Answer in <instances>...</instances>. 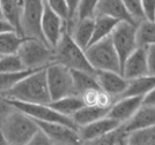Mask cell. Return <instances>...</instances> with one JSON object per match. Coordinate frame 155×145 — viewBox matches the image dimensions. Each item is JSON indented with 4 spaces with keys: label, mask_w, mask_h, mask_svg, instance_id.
<instances>
[{
    "label": "cell",
    "mask_w": 155,
    "mask_h": 145,
    "mask_svg": "<svg viewBox=\"0 0 155 145\" xmlns=\"http://www.w3.org/2000/svg\"><path fill=\"white\" fill-rule=\"evenodd\" d=\"M108 113H109L108 108L100 107L97 105H84L80 109H78L77 112L73 114L72 119L79 129L80 127L89 125L101 118L107 116Z\"/></svg>",
    "instance_id": "obj_19"
},
{
    "label": "cell",
    "mask_w": 155,
    "mask_h": 145,
    "mask_svg": "<svg viewBox=\"0 0 155 145\" xmlns=\"http://www.w3.org/2000/svg\"><path fill=\"white\" fill-rule=\"evenodd\" d=\"M142 102L155 105V87L149 91V93H147V95L143 97V101Z\"/></svg>",
    "instance_id": "obj_41"
},
{
    "label": "cell",
    "mask_w": 155,
    "mask_h": 145,
    "mask_svg": "<svg viewBox=\"0 0 155 145\" xmlns=\"http://www.w3.org/2000/svg\"><path fill=\"white\" fill-rule=\"evenodd\" d=\"M95 24H94V33L91 38V44H94L98 40L103 39V38L111 36V33L114 31V29L116 28V25L120 22L119 20L110 17V16H95Z\"/></svg>",
    "instance_id": "obj_24"
},
{
    "label": "cell",
    "mask_w": 155,
    "mask_h": 145,
    "mask_svg": "<svg viewBox=\"0 0 155 145\" xmlns=\"http://www.w3.org/2000/svg\"><path fill=\"white\" fill-rule=\"evenodd\" d=\"M114 102H115V97L111 96L110 93H108V92H105L102 89H100L98 95H97V106L110 109V107L112 106Z\"/></svg>",
    "instance_id": "obj_34"
},
{
    "label": "cell",
    "mask_w": 155,
    "mask_h": 145,
    "mask_svg": "<svg viewBox=\"0 0 155 145\" xmlns=\"http://www.w3.org/2000/svg\"><path fill=\"white\" fill-rule=\"evenodd\" d=\"M45 68H39L23 77L12 89L1 95L8 99L34 102V104H50L51 96L46 81Z\"/></svg>",
    "instance_id": "obj_1"
},
{
    "label": "cell",
    "mask_w": 155,
    "mask_h": 145,
    "mask_svg": "<svg viewBox=\"0 0 155 145\" xmlns=\"http://www.w3.org/2000/svg\"><path fill=\"white\" fill-rule=\"evenodd\" d=\"M45 1L52 11L57 13L67 24L70 21V7L67 0H45Z\"/></svg>",
    "instance_id": "obj_32"
},
{
    "label": "cell",
    "mask_w": 155,
    "mask_h": 145,
    "mask_svg": "<svg viewBox=\"0 0 155 145\" xmlns=\"http://www.w3.org/2000/svg\"><path fill=\"white\" fill-rule=\"evenodd\" d=\"M79 1L80 0H67L68 7H70V21L66 24V30L67 31L71 30L72 25L74 24V22H75V14H77V8L78 5H79Z\"/></svg>",
    "instance_id": "obj_39"
},
{
    "label": "cell",
    "mask_w": 155,
    "mask_h": 145,
    "mask_svg": "<svg viewBox=\"0 0 155 145\" xmlns=\"http://www.w3.org/2000/svg\"><path fill=\"white\" fill-rule=\"evenodd\" d=\"M110 16L119 21H126V22H131L138 24L136 20L132 17V15L126 9L125 5L123 4L122 0H98L95 8V16Z\"/></svg>",
    "instance_id": "obj_16"
},
{
    "label": "cell",
    "mask_w": 155,
    "mask_h": 145,
    "mask_svg": "<svg viewBox=\"0 0 155 145\" xmlns=\"http://www.w3.org/2000/svg\"><path fill=\"white\" fill-rule=\"evenodd\" d=\"M18 54L26 69H39L54 62V53L51 46L38 38L25 37Z\"/></svg>",
    "instance_id": "obj_4"
},
{
    "label": "cell",
    "mask_w": 155,
    "mask_h": 145,
    "mask_svg": "<svg viewBox=\"0 0 155 145\" xmlns=\"http://www.w3.org/2000/svg\"><path fill=\"white\" fill-rule=\"evenodd\" d=\"M86 55L91 67L96 70H114L120 73L119 58L114 46L111 36L103 38L94 44H91L86 50Z\"/></svg>",
    "instance_id": "obj_5"
},
{
    "label": "cell",
    "mask_w": 155,
    "mask_h": 145,
    "mask_svg": "<svg viewBox=\"0 0 155 145\" xmlns=\"http://www.w3.org/2000/svg\"><path fill=\"white\" fill-rule=\"evenodd\" d=\"M38 127L50 137L52 144L74 145L80 144L82 140L78 129L67 126L60 122H46V121L35 120Z\"/></svg>",
    "instance_id": "obj_11"
},
{
    "label": "cell",
    "mask_w": 155,
    "mask_h": 145,
    "mask_svg": "<svg viewBox=\"0 0 155 145\" xmlns=\"http://www.w3.org/2000/svg\"><path fill=\"white\" fill-rule=\"evenodd\" d=\"M11 30H15L12 25L9 24L5 19L0 17V32H5V31H11ZM16 31V30H15Z\"/></svg>",
    "instance_id": "obj_42"
},
{
    "label": "cell",
    "mask_w": 155,
    "mask_h": 145,
    "mask_svg": "<svg viewBox=\"0 0 155 145\" xmlns=\"http://www.w3.org/2000/svg\"><path fill=\"white\" fill-rule=\"evenodd\" d=\"M95 76H96L100 88L111 96H114L115 99L123 93L129 84V80H126L119 71L96 70Z\"/></svg>",
    "instance_id": "obj_14"
},
{
    "label": "cell",
    "mask_w": 155,
    "mask_h": 145,
    "mask_svg": "<svg viewBox=\"0 0 155 145\" xmlns=\"http://www.w3.org/2000/svg\"><path fill=\"white\" fill-rule=\"evenodd\" d=\"M49 105L60 114L72 118L73 114L75 113L78 109H80L84 106V102L80 96L71 95L56 99V100H51V102Z\"/></svg>",
    "instance_id": "obj_22"
},
{
    "label": "cell",
    "mask_w": 155,
    "mask_h": 145,
    "mask_svg": "<svg viewBox=\"0 0 155 145\" xmlns=\"http://www.w3.org/2000/svg\"><path fill=\"white\" fill-rule=\"evenodd\" d=\"M65 29L66 22L54 11H52L44 0V9L41 17V30L46 44L53 49L58 44Z\"/></svg>",
    "instance_id": "obj_10"
},
{
    "label": "cell",
    "mask_w": 155,
    "mask_h": 145,
    "mask_svg": "<svg viewBox=\"0 0 155 145\" xmlns=\"http://www.w3.org/2000/svg\"><path fill=\"white\" fill-rule=\"evenodd\" d=\"M36 121L18 108L0 122V129L4 133L8 145L29 144L32 135L38 130Z\"/></svg>",
    "instance_id": "obj_2"
},
{
    "label": "cell",
    "mask_w": 155,
    "mask_h": 145,
    "mask_svg": "<svg viewBox=\"0 0 155 145\" xmlns=\"http://www.w3.org/2000/svg\"><path fill=\"white\" fill-rule=\"evenodd\" d=\"M0 145H8L6 137H5L4 133L1 131V129H0Z\"/></svg>",
    "instance_id": "obj_43"
},
{
    "label": "cell",
    "mask_w": 155,
    "mask_h": 145,
    "mask_svg": "<svg viewBox=\"0 0 155 145\" xmlns=\"http://www.w3.org/2000/svg\"><path fill=\"white\" fill-rule=\"evenodd\" d=\"M22 8V30L25 37L38 38L46 43L41 30L44 0H20Z\"/></svg>",
    "instance_id": "obj_9"
},
{
    "label": "cell",
    "mask_w": 155,
    "mask_h": 145,
    "mask_svg": "<svg viewBox=\"0 0 155 145\" xmlns=\"http://www.w3.org/2000/svg\"><path fill=\"white\" fill-rule=\"evenodd\" d=\"M8 101L15 108L31 116L34 120L46 121V122H60V123H64V125L78 129L77 125L74 123L72 118L60 114L54 108H52L49 104H34V102H25V101L14 100V99H8Z\"/></svg>",
    "instance_id": "obj_8"
},
{
    "label": "cell",
    "mask_w": 155,
    "mask_h": 145,
    "mask_svg": "<svg viewBox=\"0 0 155 145\" xmlns=\"http://www.w3.org/2000/svg\"><path fill=\"white\" fill-rule=\"evenodd\" d=\"M130 145H155V126L131 131L127 135Z\"/></svg>",
    "instance_id": "obj_27"
},
{
    "label": "cell",
    "mask_w": 155,
    "mask_h": 145,
    "mask_svg": "<svg viewBox=\"0 0 155 145\" xmlns=\"http://www.w3.org/2000/svg\"><path fill=\"white\" fill-rule=\"evenodd\" d=\"M2 17L13 27L20 35H23L22 30V8L20 0H1Z\"/></svg>",
    "instance_id": "obj_20"
},
{
    "label": "cell",
    "mask_w": 155,
    "mask_h": 145,
    "mask_svg": "<svg viewBox=\"0 0 155 145\" xmlns=\"http://www.w3.org/2000/svg\"><path fill=\"white\" fill-rule=\"evenodd\" d=\"M23 36L15 30L0 32V55L18 53Z\"/></svg>",
    "instance_id": "obj_26"
},
{
    "label": "cell",
    "mask_w": 155,
    "mask_h": 145,
    "mask_svg": "<svg viewBox=\"0 0 155 145\" xmlns=\"http://www.w3.org/2000/svg\"><path fill=\"white\" fill-rule=\"evenodd\" d=\"M122 125H123L122 122H119L116 119L107 115L104 118H101L98 120L91 122L89 125L80 127L78 129V131H79L80 138H81L82 142L91 144L93 140H95V139L104 136L105 134L115 130L116 128H118Z\"/></svg>",
    "instance_id": "obj_12"
},
{
    "label": "cell",
    "mask_w": 155,
    "mask_h": 145,
    "mask_svg": "<svg viewBox=\"0 0 155 145\" xmlns=\"http://www.w3.org/2000/svg\"><path fill=\"white\" fill-rule=\"evenodd\" d=\"M142 101H143V98L137 97V96H127V97L117 98L115 99L112 106L110 107L108 115L122 123H125L136 113L137 109L140 107Z\"/></svg>",
    "instance_id": "obj_15"
},
{
    "label": "cell",
    "mask_w": 155,
    "mask_h": 145,
    "mask_svg": "<svg viewBox=\"0 0 155 145\" xmlns=\"http://www.w3.org/2000/svg\"><path fill=\"white\" fill-rule=\"evenodd\" d=\"M45 71L51 100L75 95L72 71L70 68L58 62H52L46 66Z\"/></svg>",
    "instance_id": "obj_6"
},
{
    "label": "cell",
    "mask_w": 155,
    "mask_h": 145,
    "mask_svg": "<svg viewBox=\"0 0 155 145\" xmlns=\"http://www.w3.org/2000/svg\"><path fill=\"white\" fill-rule=\"evenodd\" d=\"M143 16L146 20H155V0H140Z\"/></svg>",
    "instance_id": "obj_36"
},
{
    "label": "cell",
    "mask_w": 155,
    "mask_h": 145,
    "mask_svg": "<svg viewBox=\"0 0 155 145\" xmlns=\"http://www.w3.org/2000/svg\"><path fill=\"white\" fill-rule=\"evenodd\" d=\"M123 125L127 133L155 126V105L142 102L131 119Z\"/></svg>",
    "instance_id": "obj_17"
},
{
    "label": "cell",
    "mask_w": 155,
    "mask_h": 145,
    "mask_svg": "<svg viewBox=\"0 0 155 145\" xmlns=\"http://www.w3.org/2000/svg\"><path fill=\"white\" fill-rule=\"evenodd\" d=\"M98 91H100V89H91L80 96L84 100V105H96Z\"/></svg>",
    "instance_id": "obj_38"
},
{
    "label": "cell",
    "mask_w": 155,
    "mask_h": 145,
    "mask_svg": "<svg viewBox=\"0 0 155 145\" xmlns=\"http://www.w3.org/2000/svg\"><path fill=\"white\" fill-rule=\"evenodd\" d=\"M36 69H27L19 73H1L0 71V96L12 89L16 83L21 81L23 77L29 75L31 71Z\"/></svg>",
    "instance_id": "obj_30"
},
{
    "label": "cell",
    "mask_w": 155,
    "mask_h": 145,
    "mask_svg": "<svg viewBox=\"0 0 155 145\" xmlns=\"http://www.w3.org/2000/svg\"><path fill=\"white\" fill-rule=\"evenodd\" d=\"M120 74L126 80H132L139 76L148 75V61H147V49L138 46L130 57L125 60Z\"/></svg>",
    "instance_id": "obj_13"
},
{
    "label": "cell",
    "mask_w": 155,
    "mask_h": 145,
    "mask_svg": "<svg viewBox=\"0 0 155 145\" xmlns=\"http://www.w3.org/2000/svg\"><path fill=\"white\" fill-rule=\"evenodd\" d=\"M0 17H2V11H1V0H0ZM4 19V17H2Z\"/></svg>",
    "instance_id": "obj_44"
},
{
    "label": "cell",
    "mask_w": 155,
    "mask_h": 145,
    "mask_svg": "<svg viewBox=\"0 0 155 145\" xmlns=\"http://www.w3.org/2000/svg\"><path fill=\"white\" fill-rule=\"evenodd\" d=\"M155 87V76L154 75H145L139 76L136 78L129 80L127 88L124 91L122 95L117 98L120 97H127V96H137V97H145L149 93V91ZM116 98V99H117Z\"/></svg>",
    "instance_id": "obj_21"
},
{
    "label": "cell",
    "mask_w": 155,
    "mask_h": 145,
    "mask_svg": "<svg viewBox=\"0 0 155 145\" xmlns=\"http://www.w3.org/2000/svg\"><path fill=\"white\" fill-rule=\"evenodd\" d=\"M122 1H123V4L126 7V9L129 11V13L132 15V17L136 20L137 23H139L140 21L145 20L140 0H122Z\"/></svg>",
    "instance_id": "obj_33"
},
{
    "label": "cell",
    "mask_w": 155,
    "mask_h": 145,
    "mask_svg": "<svg viewBox=\"0 0 155 145\" xmlns=\"http://www.w3.org/2000/svg\"><path fill=\"white\" fill-rule=\"evenodd\" d=\"M97 2L98 0H80L77 8L75 21L86 17H94Z\"/></svg>",
    "instance_id": "obj_31"
},
{
    "label": "cell",
    "mask_w": 155,
    "mask_h": 145,
    "mask_svg": "<svg viewBox=\"0 0 155 145\" xmlns=\"http://www.w3.org/2000/svg\"><path fill=\"white\" fill-rule=\"evenodd\" d=\"M147 49V61H148V71L150 75L155 76V44L149 45Z\"/></svg>",
    "instance_id": "obj_40"
},
{
    "label": "cell",
    "mask_w": 155,
    "mask_h": 145,
    "mask_svg": "<svg viewBox=\"0 0 155 145\" xmlns=\"http://www.w3.org/2000/svg\"><path fill=\"white\" fill-rule=\"evenodd\" d=\"M111 39L120 62V70L125 60L138 47L137 43V24L120 21L111 33Z\"/></svg>",
    "instance_id": "obj_7"
},
{
    "label": "cell",
    "mask_w": 155,
    "mask_h": 145,
    "mask_svg": "<svg viewBox=\"0 0 155 145\" xmlns=\"http://www.w3.org/2000/svg\"><path fill=\"white\" fill-rule=\"evenodd\" d=\"M71 71L73 83H74L75 95L81 96L84 92H86L87 90H91V89H101L95 74L84 71V70L71 69Z\"/></svg>",
    "instance_id": "obj_23"
},
{
    "label": "cell",
    "mask_w": 155,
    "mask_h": 145,
    "mask_svg": "<svg viewBox=\"0 0 155 145\" xmlns=\"http://www.w3.org/2000/svg\"><path fill=\"white\" fill-rule=\"evenodd\" d=\"M14 106L8 101V99H6L5 97L0 96V122L6 119L9 114L14 111Z\"/></svg>",
    "instance_id": "obj_37"
},
{
    "label": "cell",
    "mask_w": 155,
    "mask_h": 145,
    "mask_svg": "<svg viewBox=\"0 0 155 145\" xmlns=\"http://www.w3.org/2000/svg\"><path fill=\"white\" fill-rule=\"evenodd\" d=\"M127 135L129 133L125 130L124 125L119 126L115 130L105 134L104 136L93 140L91 144H127Z\"/></svg>",
    "instance_id": "obj_28"
},
{
    "label": "cell",
    "mask_w": 155,
    "mask_h": 145,
    "mask_svg": "<svg viewBox=\"0 0 155 145\" xmlns=\"http://www.w3.org/2000/svg\"><path fill=\"white\" fill-rule=\"evenodd\" d=\"M27 70L18 53L0 55V71L1 73H19Z\"/></svg>",
    "instance_id": "obj_29"
},
{
    "label": "cell",
    "mask_w": 155,
    "mask_h": 145,
    "mask_svg": "<svg viewBox=\"0 0 155 145\" xmlns=\"http://www.w3.org/2000/svg\"><path fill=\"white\" fill-rule=\"evenodd\" d=\"M94 24H95L94 17L77 20L74 24L72 25L71 30L68 31L73 39L75 40V43L84 50H86L91 45L94 33Z\"/></svg>",
    "instance_id": "obj_18"
},
{
    "label": "cell",
    "mask_w": 155,
    "mask_h": 145,
    "mask_svg": "<svg viewBox=\"0 0 155 145\" xmlns=\"http://www.w3.org/2000/svg\"><path fill=\"white\" fill-rule=\"evenodd\" d=\"M54 62L64 65L70 69L84 70L95 74V69L88 61L86 52L75 43L71 33L66 29L64 30L58 44L53 47Z\"/></svg>",
    "instance_id": "obj_3"
},
{
    "label": "cell",
    "mask_w": 155,
    "mask_h": 145,
    "mask_svg": "<svg viewBox=\"0 0 155 145\" xmlns=\"http://www.w3.org/2000/svg\"><path fill=\"white\" fill-rule=\"evenodd\" d=\"M28 145H52V142L50 137L41 128H38V130L32 135Z\"/></svg>",
    "instance_id": "obj_35"
},
{
    "label": "cell",
    "mask_w": 155,
    "mask_h": 145,
    "mask_svg": "<svg viewBox=\"0 0 155 145\" xmlns=\"http://www.w3.org/2000/svg\"><path fill=\"white\" fill-rule=\"evenodd\" d=\"M138 46L147 47L155 44V20H142L137 24Z\"/></svg>",
    "instance_id": "obj_25"
}]
</instances>
